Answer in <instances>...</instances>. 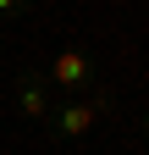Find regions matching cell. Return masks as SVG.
Returning a JSON list of instances; mask_svg holds the SVG:
<instances>
[{
    "label": "cell",
    "instance_id": "7a4b0ae2",
    "mask_svg": "<svg viewBox=\"0 0 149 155\" xmlns=\"http://www.w3.org/2000/svg\"><path fill=\"white\" fill-rule=\"evenodd\" d=\"M44 83L50 89H61V94H72V100H78V94H94L100 89V61L88 50H55V61L44 67Z\"/></svg>",
    "mask_w": 149,
    "mask_h": 155
},
{
    "label": "cell",
    "instance_id": "277c9868",
    "mask_svg": "<svg viewBox=\"0 0 149 155\" xmlns=\"http://www.w3.org/2000/svg\"><path fill=\"white\" fill-rule=\"evenodd\" d=\"M22 11H33V0H0V17H22Z\"/></svg>",
    "mask_w": 149,
    "mask_h": 155
},
{
    "label": "cell",
    "instance_id": "5b68a950",
    "mask_svg": "<svg viewBox=\"0 0 149 155\" xmlns=\"http://www.w3.org/2000/svg\"><path fill=\"white\" fill-rule=\"evenodd\" d=\"M138 133H144V139H149V111H138Z\"/></svg>",
    "mask_w": 149,
    "mask_h": 155
},
{
    "label": "cell",
    "instance_id": "8992f818",
    "mask_svg": "<svg viewBox=\"0 0 149 155\" xmlns=\"http://www.w3.org/2000/svg\"><path fill=\"white\" fill-rule=\"evenodd\" d=\"M0 61H6V39H0Z\"/></svg>",
    "mask_w": 149,
    "mask_h": 155
},
{
    "label": "cell",
    "instance_id": "3957f363",
    "mask_svg": "<svg viewBox=\"0 0 149 155\" xmlns=\"http://www.w3.org/2000/svg\"><path fill=\"white\" fill-rule=\"evenodd\" d=\"M11 100H17V111L28 116V122H44V116L55 111V100H50V83H44V72H22L11 83Z\"/></svg>",
    "mask_w": 149,
    "mask_h": 155
},
{
    "label": "cell",
    "instance_id": "6da1fadb",
    "mask_svg": "<svg viewBox=\"0 0 149 155\" xmlns=\"http://www.w3.org/2000/svg\"><path fill=\"white\" fill-rule=\"evenodd\" d=\"M105 111H116V94L100 83L94 94H83V100H61V105L44 116V127H50V139H55V144H78V139L100 122Z\"/></svg>",
    "mask_w": 149,
    "mask_h": 155
}]
</instances>
